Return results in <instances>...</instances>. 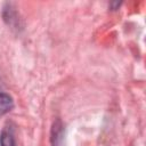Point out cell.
I'll list each match as a JSON object with an SVG mask.
<instances>
[{
  "mask_svg": "<svg viewBox=\"0 0 146 146\" xmlns=\"http://www.w3.org/2000/svg\"><path fill=\"white\" fill-rule=\"evenodd\" d=\"M13 107H14L13 98L6 92H0V116L10 112Z\"/></svg>",
  "mask_w": 146,
  "mask_h": 146,
  "instance_id": "1",
  "label": "cell"
},
{
  "mask_svg": "<svg viewBox=\"0 0 146 146\" xmlns=\"http://www.w3.org/2000/svg\"><path fill=\"white\" fill-rule=\"evenodd\" d=\"M0 146H16L13 132L8 129H3L0 133Z\"/></svg>",
  "mask_w": 146,
  "mask_h": 146,
  "instance_id": "2",
  "label": "cell"
}]
</instances>
